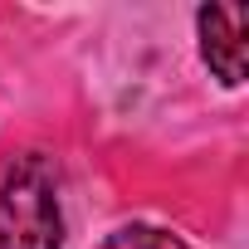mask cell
<instances>
[{
	"instance_id": "obj_1",
	"label": "cell",
	"mask_w": 249,
	"mask_h": 249,
	"mask_svg": "<svg viewBox=\"0 0 249 249\" xmlns=\"http://www.w3.org/2000/svg\"><path fill=\"white\" fill-rule=\"evenodd\" d=\"M59 244H64L59 171L44 152H30L0 181V249H59Z\"/></svg>"
},
{
	"instance_id": "obj_2",
	"label": "cell",
	"mask_w": 249,
	"mask_h": 249,
	"mask_svg": "<svg viewBox=\"0 0 249 249\" xmlns=\"http://www.w3.org/2000/svg\"><path fill=\"white\" fill-rule=\"evenodd\" d=\"M200 25V54L205 64L234 88L244 83V10H225V5H205L196 15Z\"/></svg>"
},
{
	"instance_id": "obj_3",
	"label": "cell",
	"mask_w": 249,
	"mask_h": 249,
	"mask_svg": "<svg viewBox=\"0 0 249 249\" xmlns=\"http://www.w3.org/2000/svg\"><path fill=\"white\" fill-rule=\"evenodd\" d=\"M103 249H181V239L157 225H122L117 234H107Z\"/></svg>"
}]
</instances>
